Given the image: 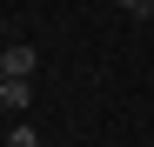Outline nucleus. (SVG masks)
<instances>
[{
  "mask_svg": "<svg viewBox=\"0 0 154 147\" xmlns=\"http://www.w3.org/2000/svg\"><path fill=\"white\" fill-rule=\"evenodd\" d=\"M0 67H7V80H34V47H7Z\"/></svg>",
  "mask_w": 154,
  "mask_h": 147,
  "instance_id": "f257e3e1",
  "label": "nucleus"
},
{
  "mask_svg": "<svg viewBox=\"0 0 154 147\" xmlns=\"http://www.w3.org/2000/svg\"><path fill=\"white\" fill-rule=\"evenodd\" d=\"M27 94H34V80H0V107H27Z\"/></svg>",
  "mask_w": 154,
  "mask_h": 147,
  "instance_id": "f03ea898",
  "label": "nucleus"
},
{
  "mask_svg": "<svg viewBox=\"0 0 154 147\" xmlns=\"http://www.w3.org/2000/svg\"><path fill=\"white\" fill-rule=\"evenodd\" d=\"M7 147H40V134H34V127H14V134H7Z\"/></svg>",
  "mask_w": 154,
  "mask_h": 147,
  "instance_id": "7ed1b4c3",
  "label": "nucleus"
},
{
  "mask_svg": "<svg viewBox=\"0 0 154 147\" xmlns=\"http://www.w3.org/2000/svg\"><path fill=\"white\" fill-rule=\"evenodd\" d=\"M121 14H134V20H147V14H154V0H121Z\"/></svg>",
  "mask_w": 154,
  "mask_h": 147,
  "instance_id": "20e7f679",
  "label": "nucleus"
},
{
  "mask_svg": "<svg viewBox=\"0 0 154 147\" xmlns=\"http://www.w3.org/2000/svg\"><path fill=\"white\" fill-rule=\"evenodd\" d=\"M0 80H7V67H0Z\"/></svg>",
  "mask_w": 154,
  "mask_h": 147,
  "instance_id": "39448f33",
  "label": "nucleus"
}]
</instances>
